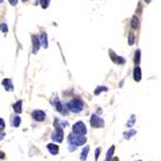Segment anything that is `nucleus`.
I'll list each match as a JSON object with an SVG mask.
<instances>
[{
	"label": "nucleus",
	"instance_id": "nucleus-1",
	"mask_svg": "<svg viewBox=\"0 0 161 161\" xmlns=\"http://www.w3.org/2000/svg\"><path fill=\"white\" fill-rule=\"evenodd\" d=\"M53 125H54V131L51 134V140L59 144L63 141V137H64V128L60 125V118L58 117L54 118Z\"/></svg>",
	"mask_w": 161,
	"mask_h": 161
},
{
	"label": "nucleus",
	"instance_id": "nucleus-2",
	"mask_svg": "<svg viewBox=\"0 0 161 161\" xmlns=\"http://www.w3.org/2000/svg\"><path fill=\"white\" fill-rule=\"evenodd\" d=\"M65 107L68 108V111H70L71 113H74V114H79L81 111H84L85 104L81 99H71L70 102H68L65 104Z\"/></svg>",
	"mask_w": 161,
	"mask_h": 161
},
{
	"label": "nucleus",
	"instance_id": "nucleus-3",
	"mask_svg": "<svg viewBox=\"0 0 161 161\" xmlns=\"http://www.w3.org/2000/svg\"><path fill=\"white\" fill-rule=\"evenodd\" d=\"M68 143H72V144H74V146H77L79 148V146H82L86 144L87 137L86 135H79V134L71 133L68 136Z\"/></svg>",
	"mask_w": 161,
	"mask_h": 161
},
{
	"label": "nucleus",
	"instance_id": "nucleus-4",
	"mask_svg": "<svg viewBox=\"0 0 161 161\" xmlns=\"http://www.w3.org/2000/svg\"><path fill=\"white\" fill-rule=\"evenodd\" d=\"M89 122L90 126L93 128H102V127H105V121L98 114H91Z\"/></svg>",
	"mask_w": 161,
	"mask_h": 161
},
{
	"label": "nucleus",
	"instance_id": "nucleus-5",
	"mask_svg": "<svg viewBox=\"0 0 161 161\" xmlns=\"http://www.w3.org/2000/svg\"><path fill=\"white\" fill-rule=\"evenodd\" d=\"M72 133L79 134V135H86L87 134V126L82 121H78L72 126Z\"/></svg>",
	"mask_w": 161,
	"mask_h": 161
},
{
	"label": "nucleus",
	"instance_id": "nucleus-6",
	"mask_svg": "<svg viewBox=\"0 0 161 161\" xmlns=\"http://www.w3.org/2000/svg\"><path fill=\"white\" fill-rule=\"evenodd\" d=\"M32 118L34 120L35 122H38V123H42V122L45 121L46 118V113L42 109H35V111H32Z\"/></svg>",
	"mask_w": 161,
	"mask_h": 161
},
{
	"label": "nucleus",
	"instance_id": "nucleus-7",
	"mask_svg": "<svg viewBox=\"0 0 161 161\" xmlns=\"http://www.w3.org/2000/svg\"><path fill=\"white\" fill-rule=\"evenodd\" d=\"M109 58H111V60L113 62H114L115 64H118V65H123V64H125V59H124L123 56H121V55H117L116 53L113 51V50H109Z\"/></svg>",
	"mask_w": 161,
	"mask_h": 161
},
{
	"label": "nucleus",
	"instance_id": "nucleus-8",
	"mask_svg": "<svg viewBox=\"0 0 161 161\" xmlns=\"http://www.w3.org/2000/svg\"><path fill=\"white\" fill-rule=\"evenodd\" d=\"M46 149L49 150V152L51 153V155H58L60 152V146L58 143L52 142V143H47Z\"/></svg>",
	"mask_w": 161,
	"mask_h": 161
},
{
	"label": "nucleus",
	"instance_id": "nucleus-9",
	"mask_svg": "<svg viewBox=\"0 0 161 161\" xmlns=\"http://www.w3.org/2000/svg\"><path fill=\"white\" fill-rule=\"evenodd\" d=\"M53 105H54V108H55L56 111H59L60 114L67 115V111H64V106H63V104H62L61 100H60L58 97L54 98V100H53Z\"/></svg>",
	"mask_w": 161,
	"mask_h": 161
},
{
	"label": "nucleus",
	"instance_id": "nucleus-10",
	"mask_svg": "<svg viewBox=\"0 0 161 161\" xmlns=\"http://www.w3.org/2000/svg\"><path fill=\"white\" fill-rule=\"evenodd\" d=\"M32 42H33V54H37V52H38V50L41 47L40 37L37 35H33L32 36Z\"/></svg>",
	"mask_w": 161,
	"mask_h": 161
},
{
	"label": "nucleus",
	"instance_id": "nucleus-11",
	"mask_svg": "<svg viewBox=\"0 0 161 161\" xmlns=\"http://www.w3.org/2000/svg\"><path fill=\"white\" fill-rule=\"evenodd\" d=\"M1 85L5 88L6 91H14V85H12V80L9 78H6L1 81Z\"/></svg>",
	"mask_w": 161,
	"mask_h": 161
},
{
	"label": "nucleus",
	"instance_id": "nucleus-12",
	"mask_svg": "<svg viewBox=\"0 0 161 161\" xmlns=\"http://www.w3.org/2000/svg\"><path fill=\"white\" fill-rule=\"evenodd\" d=\"M133 78L136 82H140L141 79H142V70L140 68L139 65H135V68L133 70Z\"/></svg>",
	"mask_w": 161,
	"mask_h": 161
},
{
	"label": "nucleus",
	"instance_id": "nucleus-13",
	"mask_svg": "<svg viewBox=\"0 0 161 161\" xmlns=\"http://www.w3.org/2000/svg\"><path fill=\"white\" fill-rule=\"evenodd\" d=\"M12 111L16 114H20L23 111V100H17L15 104H12Z\"/></svg>",
	"mask_w": 161,
	"mask_h": 161
},
{
	"label": "nucleus",
	"instance_id": "nucleus-14",
	"mask_svg": "<svg viewBox=\"0 0 161 161\" xmlns=\"http://www.w3.org/2000/svg\"><path fill=\"white\" fill-rule=\"evenodd\" d=\"M89 151H90L89 146H85L84 148H82V150H81V152H80V160L81 161H87Z\"/></svg>",
	"mask_w": 161,
	"mask_h": 161
},
{
	"label": "nucleus",
	"instance_id": "nucleus-15",
	"mask_svg": "<svg viewBox=\"0 0 161 161\" xmlns=\"http://www.w3.org/2000/svg\"><path fill=\"white\" fill-rule=\"evenodd\" d=\"M136 133H137V132H136V130H134V128H127V131L123 132V137L125 140H130L131 137H133Z\"/></svg>",
	"mask_w": 161,
	"mask_h": 161
},
{
	"label": "nucleus",
	"instance_id": "nucleus-16",
	"mask_svg": "<svg viewBox=\"0 0 161 161\" xmlns=\"http://www.w3.org/2000/svg\"><path fill=\"white\" fill-rule=\"evenodd\" d=\"M115 146L113 144V146H109V149L107 150V152H106V155H105V161H111V158L114 157V152H115Z\"/></svg>",
	"mask_w": 161,
	"mask_h": 161
},
{
	"label": "nucleus",
	"instance_id": "nucleus-17",
	"mask_svg": "<svg viewBox=\"0 0 161 161\" xmlns=\"http://www.w3.org/2000/svg\"><path fill=\"white\" fill-rule=\"evenodd\" d=\"M40 42H41V45L44 47V49H47V46H49V43H47V35L45 32H43L42 34L40 35Z\"/></svg>",
	"mask_w": 161,
	"mask_h": 161
},
{
	"label": "nucleus",
	"instance_id": "nucleus-18",
	"mask_svg": "<svg viewBox=\"0 0 161 161\" xmlns=\"http://www.w3.org/2000/svg\"><path fill=\"white\" fill-rule=\"evenodd\" d=\"M135 123H136V116L134 114H132L130 116V120H128V121L126 122V124H125V126H126L127 128H133Z\"/></svg>",
	"mask_w": 161,
	"mask_h": 161
},
{
	"label": "nucleus",
	"instance_id": "nucleus-19",
	"mask_svg": "<svg viewBox=\"0 0 161 161\" xmlns=\"http://www.w3.org/2000/svg\"><path fill=\"white\" fill-rule=\"evenodd\" d=\"M20 124H22V117L19 116V114L15 115V116H14V118H12L11 125L15 127V128H17V127L20 126Z\"/></svg>",
	"mask_w": 161,
	"mask_h": 161
},
{
	"label": "nucleus",
	"instance_id": "nucleus-20",
	"mask_svg": "<svg viewBox=\"0 0 161 161\" xmlns=\"http://www.w3.org/2000/svg\"><path fill=\"white\" fill-rule=\"evenodd\" d=\"M5 128H6V123L3 121V118L0 117V141L5 137Z\"/></svg>",
	"mask_w": 161,
	"mask_h": 161
},
{
	"label": "nucleus",
	"instance_id": "nucleus-21",
	"mask_svg": "<svg viewBox=\"0 0 161 161\" xmlns=\"http://www.w3.org/2000/svg\"><path fill=\"white\" fill-rule=\"evenodd\" d=\"M106 91H108V88L105 86H98L95 89V91H94V94H95V96H98V95H100L102 93H106Z\"/></svg>",
	"mask_w": 161,
	"mask_h": 161
},
{
	"label": "nucleus",
	"instance_id": "nucleus-22",
	"mask_svg": "<svg viewBox=\"0 0 161 161\" xmlns=\"http://www.w3.org/2000/svg\"><path fill=\"white\" fill-rule=\"evenodd\" d=\"M140 26V20L137 18V16H133L132 17V20H131V27L133 29H136V28Z\"/></svg>",
	"mask_w": 161,
	"mask_h": 161
},
{
	"label": "nucleus",
	"instance_id": "nucleus-23",
	"mask_svg": "<svg viewBox=\"0 0 161 161\" xmlns=\"http://www.w3.org/2000/svg\"><path fill=\"white\" fill-rule=\"evenodd\" d=\"M140 61H141V50H136L135 54H134V63H135V65H139Z\"/></svg>",
	"mask_w": 161,
	"mask_h": 161
},
{
	"label": "nucleus",
	"instance_id": "nucleus-24",
	"mask_svg": "<svg viewBox=\"0 0 161 161\" xmlns=\"http://www.w3.org/2000/svg\"><path fill=\"white\" fill-rule=\"evenodd\" d=\"M50 2H51V0H40V5H41V7H42L43 9L49 8Z\"/></svg>",
	"mask_w": 161,
	"mask_h": 161
},
{
	"label": "nucleus",
	"instance_id": "nucleus-25",
	"mask_svg": "<svg viewBox=\"0 0 161 161\" xmlns=\"http://www.w3.org/2000/svg\"><path fill=\"white\" fill-rule=\"evenodd\" d=\"M134 41H135V35H134V33H130V35H128V45H133Z\"/></svg>",
	"mask_w": 161,
	"mask_h": 161
},
{
	"label": "nucleus",
	"instance_id": "nucleus-26",
	"mask_svg": "<svg viewBox=\"0 0 161 161\" xmlns=\"http://www.w3.org/2000/svg\"><path fill=\"white\" fill-rule=\"evenodd\" d=\"M100 152H102V148H96V150H95V161H98Z\"/></svg>",
	"mask_w": 161,
	"mask_h": 161
},
{
	"label": "nucleus",
	"instance_id": "nucleus-27",
	"mask_svg": "<svg viewBox=\"0 0 161 161\" xmlns=\"http://www.w3.org/2000/svg\"><path fill=\"white\" fill-rule=\"evenodd\" d=\"M69 144V151L70 152H74V151H77V149H78V146H74V144H72V143H68Z\"/></svg>",
	"mask_w": 161,
	"mask_h": 161
},
{
	"label": "nucleus",
	"instance_id": "nucleus-28",
	"mask_svg": "<svg viewBox=\"0 0 161 161\" xmlns=\"http://www.w3.org/2000/svg\"><path fill=\"white\" fill-rule=\"evenodd\" d=\"M0 29H1V32H3V33H7V32H8V26H7V24L0 25Z\"/></svg>",
	"mask_w": 161,
	"mask_h": 161
},
{
	"label": "nucleus",
	"instance_id": "nucleus-29",
	"mask_svg": "<svg viewBox=\"0 0 161 161\" xmlns=\"http://www.w3.org/2000/svg\"><path fill=\"white\" fill-rule=\"evenodd\" d=\"M17 2H18V0H9V3L11 5V6H16Z\"/></svg>",
	"mask_w": 161,
	"mask_h": 161
},
{
	"label": "nucleus",
	"instance_id": "nucleus-30",
	"mask_svg": "<svg viewBox=\"0 0 161 161\" xmlns=\"http://www.w3.org/2000/svg\"><path fill=\"white\" fill-rule=\"evenodd\" d=\"M5 158H6V154H5V152L0 151V159H2V160H3Z\"/></svg>",
	"mask_w": 161,
	"mask_h": 161
},
{
	"label": "nucleus",
	"instance_id": "nucleus-31",
	"mask_svg": "<svg viewBox=\"0 0 161 161\" xmlns=\"http://www.w3.org/2000/svg\"><path fill=\"white\" fill-rule=\"evenodd\" d=\"M111 161H120V159L117 158V157H113V158H111Z\"/></svg>",
	"mask_w": 161,
	"mask_h": 161
},
{
	"label": "nucleus",
	"instance_id": "nucleus-32",
	"mask_svg": "<svg viewBox=\"0 0 161 161\" xmlns=\"http://www.w3.org/2000/svg\"><path fill=\"white\" fill-rule=\"evenodd\" d=\"M151 1H152V0H144V2H146V3H150Z\"/></svg>",
	"mask_w": 161,
	"mask_h": 161
},
{
	"label": "nucleus",
	"instance_id": "nucleus-33",
	"mask_svg": "<svg viewBox=\"0 0 161 161\" xmlns=\"http://www.w3.org/2000/svg\"><path fill=\"white\" fill-rule=\"evenodd\" d=\"M22 1H23V2H25V1H27V0H22Z\"/></svg>",
	"mask_w": 161,
	"mask_h": 161
},
{
	"label": "nucleus",
	"instance_id": "nucleus-34",
	"mask_svg": "<svg viewBox=\"0 0 161 161\" xmlns=\"http://www.w3.org/2000/svg\"><path fill=\"white\" fill-rule=\"evenodd\" d=\"M2 1H3V0H0V2H2Z\"/></svg>",
	"mask_w": 161,
	"mask_h": 161
},
{
	"label": "nucleus",
	"instance_id": "nucleus-35",
	"mask_svg": "<svg viewBox=\"0 0 161 161\" xmlns=\"http://www.w3.org/2000/svg\"><path fill=\"white\" fill-rule=\"evenodd\" d=\"M135 161H142V160H135Z\"/></svg>",
	"mask_w": 161,
	"mask_h": 161
}]
</instances>
